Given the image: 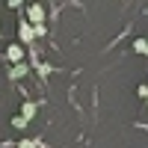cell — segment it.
I'll list each match as a JSON object with an SVG mask.
<instances>
[{
  "mask_svg": "<svg viewBox=\"0 0 148 148\" xmlns=\"http://www.w3.org/2000/svg\"><path fill=\"white\" fill-rule=\"evenodd\" d=\"M30 42H33V24L21 21V24H18V45L24 47V45H30Z\"/></svg>",
  "mask_w": 148,
  "mask_h": 148,
  "instance_id": "obj_2",
  "label": "cell"
},
{
  "mask_svg": "<svg viewBox=\"0 0 148 148\" xmlns=\"http://www.w3.org/2000/svg\"><path fill=\"white\" fill-rule=\"evenodd\" d=\"M6 56H9L15 65H18V62H24V47H21L18 42H15V45H9V47H6Z\"/></svg>",
  "mask_w": 148,
  "mask_h": 148,
  "instance_id": "obj_3",
  "label": "cell"
},
{
  "mask_svg": "<svg viewBox=\"0 0 148 148\" xmlns=\"http://www.w3.org/2000/svg\"><path fill=\"white\" fill-rule=\"evenodd\" d=\"M27 74H30V65H27V62H18L15 68H12L9 77H12V80H21V77H27Z\"/></svg>",
  "mask_w": 148,
  "mask_h": 148,
  "instance_id": "obj_5",
  "label": "cell"
},
{
  "mask_svg": "<svg viewBox=\"0 0 148 148\" xmlns=\"http://www.w3.org/2000/svg\"><path fill=\"white\" fill-rule=\"evenodd\" d=\"M36 110H39V107H36L33 101H24V104H21V113H18V116H21L24 121H30V119L36 116Z\"/></svg>",
  "mask_w": 148,
  "mask_h": 148,
  "instance_id": "obj_4",
  "label": "cell"
},
{
  "mask_svg": "<svg viewBox=\"0 0 148 148\" xmlns=\"http://www.w3.org/2000/svg\"><path fill=\"white\" fill-rule=\"evenodd\" d=\"M27 15H30V21H33V27H39V24H45V15H47V12H45L42 3H30V6H27Z\"/></svg>",
  "mask_w": 148,
  "mask_h": 148,
  "instance_id": "obj_1",
  "label": "cell"
},
{
  "mask_svg": "<svg viewBox=\"0 0 148 148\" xmlns=\"http://www.w3.org/2000/svg\"><path fill=\"white\" fill-rule=\"evenodd\" d=\"M45 33H47V27H45V24H39V27H33V39H42Z\"/></svg>",
  "mask_w": 148,
  "mask_h": 148,
  "instance_id": "obj_8",
  "label": "cell"
},
{
  "mask_svg": "<svg viewBox=\"0 0 148 148\" xmlns=\"http://www.w3.org/2000/svg\"><path fill=\"white\" fill-rule=\"evenodd\" d=\"M18 148H42V142H39V139H21Z\"/></svg>",
  "mask_w": 148,
  "mask_h": 148,
  "instance_id": "obj_7",
  "label": "cell"
},
{
  "mask_svg": "<svg viewBox=\"0 0 148 148\" xmlns=\"http://www.w3.org/2000/svg\"><path fill=\"white\" fill-rule=\"evenodd\" d=\"M133 51L148 56V39H133Z\"/></svg>",
  "mask_w": 148,
  "mask_h": 148,
  "instance_id": "obj_6",
  "label": "cell"
},
{
  "mask_svg": "<svg viewBox=\"0 0 148 148\" xmlns=\"http://www.w3.org/2000/svg\"><path fill=\"white\" fill-rule=\"evenodd\" d=\"M12 127H18V130H24V127H27V121H24L21 116H15V119H12Z\"/></svg>",
  "mask_w": 148,
  "mask_h": 148,
  "instance_id": "obj_9",
  "label": "cell"
},
{
  "mask_svg": "<svg viewBox=\"0 0 148 148\" xmlns=\"http://www.w3.org/2000/svg\"><path fill=\"white\" fill-rule=\"evenodd\" d=\"M136 95L142 98V101H148V86H145V83H142V86H139V89H136Z\"/></svg>",
  "mask_w": 148,
  "mask_h": 148,
  "instance_id": "obj_10",
  "label": "cell"
}]
</instances>
